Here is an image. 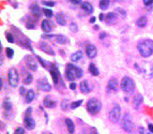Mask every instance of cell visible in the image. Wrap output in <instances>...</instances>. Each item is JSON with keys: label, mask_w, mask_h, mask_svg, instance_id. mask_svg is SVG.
Returning a JSON list of instances; mask_svg holds the SVG:
<instances>
[{"label": "cell", "mask_w": 153, "mask_h": 134, "mask_svg": "<svg viewBox=\"0 0 153 134\" xmlns=\"http://www.w3.org/2000/svg\"><path fill=\"white\" fill-rule=\"evenodd\" d=\"M137 51L139 55L144 58H148L153 55V40L144 39L137 44Z\"/></svg>", "instance_id": "1"}, {"label": "cell", "mask_w": 153, "mask_h": 134, "mask_svg": "<svg viewBox=\"0 0 153 134\" xmlns=\"http://www.w3.org/2000/svg\"><path fill=\"white\" fill-rule=\"evenodd\" d=\"M82 75H84V72L79 67H77L73 63H67V67H65V77H67V81L73 83L76 78H81Z\"/></svg>", "instance_id": "2"}, {"label": "cell", "mask_w": 153, "mask_h": 134, "mask_svg": "<svg viewBox=\"0 0 153 134\" xmlns=\"http://www.w3.org/2000/svg\"><path fill=\"white\" fill-rule=\"evenodd\" d=\"M120 88L121 90L126 93H132L135 90V83L129 76H123L120 81Z\"/></svg>", "instance_id": "3"}, {"label": "cell", "mask_w": 153, "mask_h": 134, "mask_svg": "<svg viewBox=\"0 0 153 134\" xmlns=\"http://www.w3.org/2000/svg\"><path fill=\"white\" fill-rule=\"evenodd\" d=\"M101 108H102V103L96 98H91L90 100H88V102H87V110L91 115H96L97 113H100Z\"/></svg>", "instance_id": "4"}, {"label": "cell", "mask_w": 153, "mask_h": 134, "mask_svg": "<svg viewBox=\"0 0 153 134\" xmlns=\"http://www.w3.org/2000/svg\"><path fill=\"white\" fill-rule=\"evenodd\" d=\"M8 81L9 85L13 88H16L19 83V73L16 68H11L8 71Z\"/></svg>", "instance_id": "5"}, {"label": "cell", "mask_w": 153, "mask_h": 134, "mask_svg": "<svg viewBox=\"0 0 153 134\" xmlns=\"http://www.w3.org/2000/svg\"><path fill=\"white\" fill-rule=\"evenodd\" d=\"M121 125H122V129L124 130L125 132H128V133H132L133 132V130H134V123H133L132 118H131L129 113L124 114L123 118H122Z\"/></svg>", "instance_id": "6"}, {"label": "cell", "mask_w": 153, "mask_h": 134, "mask_svg": "<svg viewBox=\"0 0 153 134\" xmlns=\"http://www.w3.org/2000/svg\"><path fill=\"white\" fill-rule=\"evenodd\" d=\"M120 117H121V107H120L119 104H116V105L110 110L108 118H109V120L112 123H117L120 120Z\"/></svg>", "instance_id": "7"}, {"label": "cell", "mask_w": 153, "mask_h": 134, "mask_svg": "<svg viewBox=\"0 0 153 134\" xmlns=\"http://www.w3.org/2000/svg\"><path fill=\"white\" fill-rule=\"evenodd\" d=\"M49 72H50V75L53 77L54 84H55L56 86H58V84L61 81V75H60V72L58 70V67L56 64H50Z\"/></svg>", "instance_id": "8"}, {"label": "cell", "mask_w": 153, "mask_h": 134, "mask_svg": "<svg viewBox=\"0 0 153 134\" xmlns=\"http://www.w3.org/2000/svg\"><path fill=\"white\" fill-rule=\"evenodd\" d=\"M30 12H31V15L33 16L34 18L39 19L41 18V16L43 14V9L40 8L39 3L34 2V3H32V5H30Z\"/></svg>", "instance_id": "9"}, {"label": "cell", "mask_w": 153, "mask_h": 134, "mask_svg": "<svg viewBox=\"0 0 153 134\" xmlns=\"http://www.w3.org/2000/svg\"><path fill=\"white\" fill-rule=\"evenodd\" d=\"M85 52H86L87 57L90 58V59H93V58H95L97 56V48L93 44H88L86 48H85Z\"/></svg>", "instance_id": "10"}, {"label": "cell", "mask_w": 153, "mask_h": 134, "mask_svg": "<svg viewBox=\"0 0 153 134\" xmlns=\"http://www.w3.org/2000/svg\"><path fill=\"white\" fill-rule=\"evenodd\" d=\"M26 66L30 71H37V69H38V62L33 56L26 57Z\"/></svg>", "instance_id": "11"}, {"label": "cell", "mask_w": 153, "mask_h": 134, "mask_svg": "<svg viewBox=\"0 0 153 134\" xmlns=\"http://www.w3.org/2000/svg\"><path fill=\"white\" fill-rule=\"evenodd\" d=\"M38 48L40 51H42L44 53L48 54V55H50V56H54L55 55V52H54V49L49 45H48L46 42H43V41H41V42H39L38 43Z\"/></svg>", "instance_id": "12"}, {"label": "cell", "mask_w": 153, "mask_h": 134, "mask_svg": "<svg viewBox=\"0 0 153 134\" xmlns=\"http://www.w3.org/2000/svg\"><path fill=\"white\" fill-rule=\"evenodd\" d=\"M38 88L40 90L48 92V91L52 90V85L48 83V81L46 78H42V79L38 81Z\"/></svg>", "instance_id": "13"}, {"label": "cell", "mask_w": 153, "mask_h": 134, "mask_svg": "<svg viewBox=\"0 0 153 134\" xmlns=\"http://www.w3.org/2000/svg\"><path fill=\"white\" fill-rule=\"evenodd\" d=\"M41 28L45 34H50L53 31V25L49 19H43L41 22Z\"/></svg>", "instance_id": "14"}, {"label": "cell", "mask_w": 153, "mask_h": 134, "mask_svg": "<svg viewBox=\"0 0 153 134\" xmlns=\"http://www.w3.org/2000/svg\"><path fill=\"white\" fill-rule=\"evenodd\" d=\"M24 127L27 130H33L35 128V120L30 116V117H25L24 118Z\"/></svg>", "instance_id": "15"}, {"label": "cell", "mask_w": 153, "mask_h": 134, "mask_svg": "<svg viewBox=\"0 0 153 134\" xmlns=\"http://www.w3.org/2000/svg\"><path fill=\"white\" fill-rule=\"evenodd\" d=\"M80 8L86 14H91V13L94 12V8H93L92 3H90L89 1H84L80 5Z\"/></svg>", "instance_id": "16"}, {"label": "cell", "mask_w": 153, "mask_h": 134, "mask_svg": "<svg viewBox=\"0 0 153 134\" xmlns=\"http://www.w3.org/2000/svg\"><path fill=\"white\" fill-rule=\"evenodd\" d=\"M106 22L107 24L109 25H115L117 24V20H118V15L116 14L115 12H109L106 14Z\"/></svg>", "instance_id": "17"}, {"label": "cell", "mask_w": 153, "mask_h": 134, "mask_svg": "<svg viewBox=\"0 0 153 134\" xmlns=\"http://www.w3.org/2000/svg\"><path fill=\"white\" fill-rule=\"evenodd\" d=\"M118 89V81L117 78H110L107 83V90L108 91H117Z\"/></svg>", "instance_id": "18"}, {"label": "cell", "mask_w": 153, "mask_h": 134, "mask_svg": "<svg viewBox=\"0 0 153 134\" xmlns=\"http://www.w3.org/2000/svg\"><path fill=\"white\" fill-rule=\"evenodd\" d=\"M79 89L84 95H87L91 91V87L89 85V81H82L79 85Z\"/></svg>", "instance_id": "19"}, {"label": "cell", "mask_w": 153, "mask_h": 134, "mask_svg": "<svg viewBox=\"0 0 153 134\" xmlns=\"http://www.w3.org/2000/svg\"><path fill=\"white\" fill-rule=\"evenodd\" d=\"M2 107H3V110H5V112L7 114H10L11 110H12V107H13L11 100L8 99V98H5V100H3V102H2Z\"/></svg>", "instance_id": "20"}, {"label": "cell", "mask_w": 153, "mask_h": 134, "mask_svg": "<svg viewBox=\"0 0 153 134\" xmlns=\"http://www.w3.org/2000/svg\"><path fill=\"white\" fill-rule=\"evenodd\" d=\"M143 101H144V97L141 96V95H136L134 97V99H133V105H134L135 110H138L139 106L143 104Z\"/></svg>", "instance_id": "21"}, {"label": "cell", "mask_w": 153, "mask_h": 134, "mask_svg": "<svg viewBox=\"0 0 153 134\" xmlns=\"http://www.w3.org/2000/svg\"><path fill=\"white\" fill-rule=\"evenodd\" d=\"M56 101L52 100V98H49V97H45L43 100V105L45 107H47V108H54L55 106H56Z\"/></svg>", "instance_id": "22"}, {"label": "cell", "mask_w": 153, "mask_h": 134, "mask_svg": "<svg viewBox=\"0 0 153 134\" xmlns=\"http://www.w3.org/2000/svg\"><path fill=\"white\" fill-rule=\"evenodd\" d=\"M64 121H65V125H67V132L70 134H73L74 133V131H75V125H74L73 120H71L70 118H67Z\"/></svg>", "instance_id": "23"}, {"label": "cell", "mask_w": 153, "mask_h": 134, "mask_svg": "<svg viewBox=\"0 0 153 134\" xmlns=\"http://www.w3.org/2000/svg\"><path fill=\"white\" fill-rule=\"evenodd\" d=\"M34 98H35V92H34V90L29 89V90L27 91L26 97H25V102L29 104V103H31V102L34 100Z\"/></svg>", "instance_id": "24"}, {"label": "cell", "mask_w": 153, "mask_h": 134, "mask_svg": "<svg viewBox=\"0 0 153 134\" xmlns=\"http://www.w3.org/2000/svg\"><path fill=\"white\" fill-rule=\"evenodd\" d=\"M148 24V19H147V16H140L137 20H136V25L139 28H144Z\"/></svg>", "instance_id": "25"}, {"label": "cell", "mask_w": 153, "mask_h": 134, "mask_svg": "<svg viewBox=\"0 0 153 134\" xmlns=\"http://www.w3.org/2000/svg\"><path fill=\"white\" fill-rule=\"evenodd\" d=\"M88 70H89V73H90L91 75H93V76H97L99 74H100V71H99V69L96 68L95 63L91 62L89 64V67H88Z\"/></svg>", "instance_id": "26"}, {"label": "cell", "mask_w": 153, "mask_h": 134, "mask_svg": "<svg viewBox=\"0 0 153 134\" xmlns=\"http://www.w3.org/2000/svg\"><path fill=\"white\" fill-rule=\"evenodd\" d=\"M56 23L58 25H60V26H65L67 24V20H65V17H64V15L61 14V13H58L56 14Z\"/></svg>", "instance_id": "27"}, {"label": "cell", "mask_w": 153, "mask_h": 134, "mask_svg": "<svg viewBox=\"0 0 153 134\" xmlns=\"http://www.w3.org/2000/svg\"><path fill=\"white\" fill-rule=\"evenodd\" d=\"M81 58H82V52L81 51H77L75 53H73L71 55V61L72 62H77V61H79Z\"/></svg>", "instance_id": "28"}, {"label": "cell", "mask_w": 153, "mask_h": 134, "mask_svg": "<svg viewBox=\"0 0 153 134\" xmlns=\"http://www.w3.org/2000/svg\"><path fill=\"white\" fill-rule=\"evenodd\" d=\"M55 40H56V42H57L58 44H67V41H69L64 34H57V35L55 37Z\"/></svg>", "instance_id": "29"}, {"label": "cell", "mask_w": 153, "mask_h": 134, "mask_svg": "<svg viewBox=\"0 0 153 134\" xmlns=\"http://www.w3.org/2000/svg\"><path fill=\"white\" fill-rule=\"evenodd\" d=\"M114 12H115L118 16H120L122 19H124L125 17H126V15H128L126 14V11H125L124 9H122V8H119V7H118V8H116V9L114 10Z\"/></svg>", "instance_id": "30"}, {"label": "cell", "mask_w": 153, "mask_h": 134, "mask_svg": "<svg viewBox=\"0 0 153 134\" xmlns=\"http://www.w3.org/2000/svg\"><path fill=\"white\" fill-rule=\"evenodd\" d=\"M35 20L37 18H34L33 16L31 18L28 19V22H26V28L27 29H34L35 28Z\"/></svg>", "instance_id": "31"}, {"label": "cell", "mask_w": 153, "mask_h": 134, "mask_svg": "<svg viewBox=\"0 0 153 134\" xmlns=\"http://www.w3.org/2000/svg\"><path fill=\"white\" fill-rule=\"evenodd\" d=\"M110 5V0H100L99 7L101 10H107Z\"/></svg>", "instance_id": "32"}, {"label": "cell", "mask_w": 153, "mask_h": 134, "mask_svg": "<svg viewBox=\"0 0 153 134\" xmlns=\"http://www.w3.org/2000/svg\"><path fill=\"white\" fill-rule=\"evenodd\" d=\"M43 14L45 15V17H46V18H52V17L54 16V12H53V10L49 9V8H44Z\"/></svg>", "instance_id": "33"}, {"label": "cell", "mask_w": 153, "mask_h": 134, "mask_svg": "<svg viewBox=\"0 0 153 134\" xmlns=\"http://www.w3.org/2000/svg\"><path fill=\"white\" fill-rule=\"evenodd\" d=\"M5 38H7V40H8L9 43H15V42H16V40H15L14 34H11L9 31H5Z\"/></svg>", "instance_id": "34"}, {"label": "cell", "mask_w": 153, "mask_h": 134, "mask_svg": "<svg viewBox=\"0 0 153 134\" xmlns=\"http://www.w3.org/2000/svg\"><path fill=\"white\" fill-rule=\"evenodd\" d=\"M69 27H70V31L73 32V34H76V32H78V30H79L78 25H77L75 22H71L70 25H69Z\"/></svg>", "instance_id": "35"}, {"label": "cell", "mask_w": 153, "mask_h": 134, "mask_svg": "<svg viewBox=\"0 0 153 134\" xmlns=\"http://www.w3.org/2000/svg\"><path fill=\"white\" fill-rule=\"evenodd\" d=\"M32 81H33V76H32V74H31V73H27L23 81H24L25 85H29V84H31V83H32Z\"/></svg>", "instance_id": "36"}, {"label": "cell", "mask_w": 153, "mask_h": 134, "mask_svg": "<svg viewBox=\"0 0 153 134\" xmlns=\"http://www.w3.org/2000/svg\"><path fill=\"white\" fill-rule=\"evenodd\" d=\"M82 104V100H77V101H73L72 103L70 104V107L72 108V110H75L77 107H79V106Z\"/></svg>", "instance_id": "37"}, {"label": "cell", "mask_w": 153, "mask_h": 134, "mask_svg": "<svg viewBox=\"0 0 153 134\" xmlns=\"http://www.w3.org/2000/svg\"><path fill=\"white\" fill-rule=\"evenodd\" d=\"M5 55H7L8 58L12 59V58L14 57V51H13V48H11V47L5 48Z\"/></svg>", "instance_id": "38"}, {"label": "cell", "mask_w": 153, "mask_h": 134, "mask_svg": "<svg viewBox=\"0 0 153 134\" xmlns=\"http://www.w3.org/2000/svg\"><path fill=\"white\" fill-rule=\"evenodd\" d=\"M37 59H38V61L40 62V64L42 66V67L44 68V69H47V67H48V63L44 60L43 58H41V57H39V56H37Z\"/></svg>", "instance_id": "39"}, {"label": "cell", "mask_w": 153, "mask_h": 134, "mask_svg": "<svg viewBox=\"0 0 153 134\" xmlns=\"http://www.w3.org/2000/svg\"><path fill=\"white\" fill-rule=\"evenodd\" d=\"M61 110H67V107H69V101H67V99H64V100L61 101Z\"/></svg>", "instance_id": "40"}, {"label": "cell", "mask_w": 153, "mask_h": 134, "mask_svg": "<svg viewBox=\"0 0 153 134\" xmlns=\"http://www.w3.org/2000/svg\"><path fill=\"white\" fill-rule=\"evenodd\" d=\"M138 131H139V134H152L149 130H146L144 127H139L138 128Z\"/></svg>", "instance_id": "41"}, {"label": "cell", "mask_w": 153, "mask_h": 134, "mask_svg": "<svg viewBox=\"0 0 153 134\" xmlns=\"http://www.w3.org/2000/svg\"><path fill=\"white\" fill-rule=\"evenodd\" d=\"M13 134H25V129L22 127H18L15 129V132Z\"/></svg>", "instance_id": "42"}, {"label": "cell", "mask_w": 153, "mask_h": 134, "mask_svg": "<svg viewBox=\"0 0 153 134\" xmlns=\"http://www.w3.org/2000/svg\"><path fill=\"white\" fill-rule=\"evenodd\" d=\"M42 3H43L44 5H46V7H54V5H56L54 1H46V0H43Z\"/></svg>", "instance_id": "43"}, {"label": "cell", "mask_w": 153, "mask_h": 134, "mask_svg": "<svg viewBox=\"0 0 153 134\" xmlns=\"http://www.w3.org/2000/svg\"><path fill=\"white\" fill-rule=\"evenodd\" d=\"M27 91H28V90H26L24 87H20V88H19V95H20V96L26 97V95H27Z\"/></svg>", "instance_id": "44"}, {"label": "cell", "mask_w": 153, "mask_h": 134, "mask_svg": "<svg viewBox=\"0 0 153 134\" xmlns=\"http://www.w3.org/2000/svg\"><path fill=\"white\" fill-rule=\"evenodd\" d=\"M31 113H32V108L31 107H28L26 112H25V117H30L31 116Z\"/></svg>", "instance_id": "45"}, {"label": "cell", "mask_w": 153, "mask_h": 134, "mask_svg": "<svg viewBox=\"0 0 153 134\" xmlns=\"http://www.w3.org/2000/svg\"><path fill=\"white\" fill-rule=\"evenodd\" d=\"M54 37H56V35H53V34H42V39H53Z\"/></svg>", "instance_id": "46"}, {"label": "cell", "mask_w": 153, "mask_h": 134, "mask_svg": "<svg viewBox=\"0 0 153 134\" xmlns=\"http://www.w3.org/2000/svg\"><path fill=\"white\" fill-rule=\"evenodd\" d=\"M144 3L146 7H149V5H153V0H143Z\"/></svg>", "instance_id": "47"}, {"label": "cell", "mask_w": 153, "mask_h": 134, "mask_svg": "<svg viewBox=\"0 0 153 134\" xmlns=\"http://www.w3.org/2000/svg\"><path fill=\"white\" fill-rule=\"evenodd\" d=\"M71 1V3H73V5H81L84 1L82 0H70Z\"/></svg>", "instance_id": "48"}, {"label": "cell", "mask_w": 153, "mask_h": 134, "mask_svg": "<svg viewBox=\"0 0 153 134\" xmlns=\"http://www.w3.org/2000/svg\"><path fill=\"white\" fill-rule=\"evenodd\" d=\"M76 87H77V85H76V83H75V81H73V83L70 84V89H71V90H75V89H76Z\"/></svg>", "instance_id": "49"}, {"label": "cell", "mask_w": 153, "mask_h": 134, "mask_svg": "<svg viewBox=\"0 0 153 134\" xmlns=\"http://www.w3.org/2000/svg\"><path fill=\"white\" fill-rule=\"evenodd\" d=\"M106 37H107V34H106V32H104V31H103V32H101V34H99V38H100L101 40H104Z\"/></svg>", "instance_id": "50"}, {"label": "cell", "mask_w": 153, "mask_h": 134, "mask_svg": "<svg viewBox=\"0 0 153 134\" xmlns=\"http://www.w3.org/2000/svg\"><path fill=\"white\" fill-rule=\"evenodd\" d=\"M99 18H100L101 22H104V20L106 19V15H104L103 13H101V14L99 15Z\"/></svg>", "instance_id": "51"}, {"label": "cell", "mask_w": 153, "mask_h": 134, "mask_svg": "<svg viewBox=\"0 0 153 134\" xmlns=\"http://www.w3.org/2000/svg\"><path fill=\"white\" fill-rule=\"evenodd\" d=\"M95 20H96L95 17H94V16H92V17H90V19H89V23H90V24H94V23H95Z\"/></svg>", "instance_id": "52"}, {"label": "cell", "mask_w": 153, "mask_h": 134, "mask_svg": "<svg viewBox=\"0 0 153 134\" xmlns=\"http://www.w3.org/2000/svg\"><path fill=\"white\" fill-rule=\"evenodd\" d=\"M148 129H149V131H150V132L153 134V125H152V123H149Z\"/></svg>", "instance_id": "53"}, {"label": "cell", "mask_w": 153, "mask_h": 134, "mask_svg": "<svg viewBox=\"0 0 153 134\" xmlns=\"http://www.w3.org/2000/svg\"><path fill=\"white\" fill-rule=\"evenodd\" d=\"M93 28H94V30H99V29H100V27H99L97 25H94V27H93Z\"/></svg>", "instance_id": "54"}, {"label": "cell", "mask_w": 153, "mask_h": 134, "mask_svg": "<svg viewBox=\"0 0 153 134\" xmlns=\"http://www.w3.org/2000/svg\"><path fill=\"white\" fill-rule=\"evenodd\" d=\"M2 88H3V78L1 77V89H2Z\"/></svg>", "instance_id": "55"}, {"label": "cell", "mask_w": 153, "mask_h": 134, "mask_svg": "<svg viewBox=\"0 0 153 134\" xmlns=\"http://www.w3.org/2000/svg\"><path fill=\"white\" fill-rule=\"evenodd\" d=\"M91 134H97V133H95V132H94V133H91Z\"/></svg>", "instance_id": "56"}, {"label": "cell", "mask_w": 153, "mask_h": 134, "mask_svg": "<svg viewBox=\"0 0 153 134\" xmlns=\"http://www.w3.org/2000/svg\"><path fill=\"white\" fill-rule=\"evenodd\" d=\"M116 1H121V0H116Z\"/></svg>", "instance_id": "57"}]
</instances>
